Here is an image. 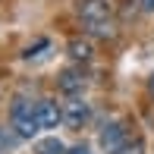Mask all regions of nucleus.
<instances>
[{
	"label": "nucleus",
	"mask_w": 154,
	"mask_h": 154,
	"mask_svg": "<svg viewBox=\"0 0 154 154\" xmlns=\"http://www.w3.org/2000/svg\"><path fill=\"white\" fill-rule=\"evenodd\" d=\"M13 129H16L19 138H35V135H38V129H41V123H38V116H35L32 104L22 101V97L13 104Z\"/></svg>",
	"instance_id": "obj_1"
},
{
	"label": "nucleus",
	"mask_w": 154,
	"mask_h": 154,
	"mask_svg": "<svg viewBox=\"0 0 154 154\" xmlns=\"http://www.w3.org/2000/svg\"><path fill=\"white\" fill-rule=\"evenodd\" d=\"M126 138H129V132H126V126L120 120H113V123H104V129H101V148L107 151V154H116L126 145Z\"/></svg>",
	"instance_id": "obj_2"
},
{
	"label": "nucleus",
	"mask_w": 154,
	"mask_h": 154,
	"mask_svg": "<svg viewBox=\"0 0 154 154\" xmlns=\"http://www.w3.org/2000/svg\"><path fill=\"white\" fill-rule=\"evenodd\" d=\"M79 16H82L85 25H94V22L110 19V6H107V0H82L79 3Z\"/></svg>",
	"instance_id": "obj_3"
},
{
	"label": "nucleus",
	"mask_w": 154,
	"mask_h": 154,
	"mask_svg": "<svg viewBox=\"0 0 154 154\" xmlns=\"http://www.w3.org/2000/svg\"><path fill=\"white\" fill-rule=\"evenodd\" d=\"M35 116H38L41 129H57V123H63V107H57V101H38Z\"/></svg>",
	"instance_id": "obj_4"
},
{
	"label": "nucleus",
	"mask_w": 154,
	"mask_h": 154,
	"mask_svg": "<svg viewBox=\"0 0 154 154\" xmlns=\"http://www.w3.org/2000/svg\"><path fill=\"white\" fill-rule=\"evenodd\" d=\"M85 120H88V104L79 101V97H69V101L63 104V123H66L69 129H79Z\"/></svg>",
	"instance_id": "obj_5"
},
{
	"label": "nucleus",
	"mask_w": 154,
	"mask_h": 154,
	"mask_svg": "<svg viewBox=\"0 0 154 154\" xmlns=\"http://www.w3.org/2000/svg\"><path fill=\"white\" fill-rule=\"evenodd\" d=\"M57 88L63 94H69V97H75L85 88V75H82V69H63V72L57 75Z\"/></svg>",
	"instance_id": "obj_6"
},
{
	"label": "nucleus",
	"mask_w": 154,
	"mask_h": 154,
	"mask_svg": "<svg viewBox=\"0 0 154 154\" xmlns=\"http://www.w3.org/2000/svg\"><path fill=\"white\" fill-rule=\"evenodd\" d=\"M66 51H69V57H72V60L88 63V60H91V54H94V47H91V41H88V38H72V41L66 44Z\"/></svg>",
	"instance_id": "obj_7"
},
{
	"label": "nucleus",
	"mask_w": 154,
	"mask_h": 154,
	"mask_svg": "<svg viewBox=\"0 0 154 154\" xmlns=\"http://www.w3.org/2000/svg\"><path fill=\"white\" fill-rule=\"evenodd\" d=\"M35 154H66V145H63L57 135H51V138H41V142L35 145Z\"/></svg>",
	"instance_id": "obj_8"
},
{
	"label": "nucleus",
	"mask_w": 154,
	"mask_h": 154,
	"mask_svg": "<svg viewBox=\"0 0 154 154\" xmlns=\"http://www.w3.org/2000/svg\"><path fill=\"white\" fill-rule=\"evenodd\" d=\"M85 32L94 35V38H113V35H116V29H113V22H110V19L94 22V25H85Z\"/></svg>",
	"instance_id": "obj_9"
},
{
	"label": "nucleus",
	"mask_w": 154,
	"mask_h": 154,
	"mask_svg": "<svg viewBox=\"0 0 154 154\" xmlns=\"http://www.w3.org/2000/svg\"><path fill=\"white\" fill-rule=\"evenodd\" d=\"M116 154H145V142H142L138 135H135V138H126V145H123Z\"/></svg>",
	"instance_id": "obj_10"
},
{
	"label": "nucleus",
	"mask_w": 154,
	"mask_h": 154,
	"mask_svg": "<svg viewBox=\"0 0 154 154\" xmlns=\"http://www.w3.org/2000/svg\"><path fill=\"white\" fill-rule=\"evenodd\" d=\"M142 10L145 13H154V0H142Z\"/></svg>",
	"instance_id": "obj_11"
},
{
	"label": "nucleus",
	"mask_w": 154,
	"mask_h": 154,
	"mask_svg": "<svg viewBox=\"0 0 154 154\" xmlns=\"http://www.w3.org/2000/svg\"><path fill=\"white\" fill-rule=\"evenodd\" d=\"M69 154H88V148H85V145H79V148H72Z\"/></svg>",
	"instance_id": "obj_12"
},
{
	"label": "nucleus",
	"mask_w": 154,
	"mask_h": 154,
	"mask_svg": "<svg viewBox=\"0 0 154 154\" xmlns=\"http://www.w3.org/2000/svg\"><path fill=\"white\" fill-rule=\"evenodd\" d=\"M148 91L154 94V75H151V79H148Z\"/></svg>",
	"instance_id": "obj_13"
},
{
	"label": "nucleus",
	"mask_w": 154,
	"mask_h": 154,
	"mask_svg": "<svg viewBox=\"0 0 154 154\" xmlns=\"http://www.w3.org/2000/svg\"><path fill=\"white\" fill-rule=\"evenodd\" d=\"M3 145H6V135H3V132H0V151H3Z\"/></svg>",
	"instance_id": "obj_14"
}]
</instances>
